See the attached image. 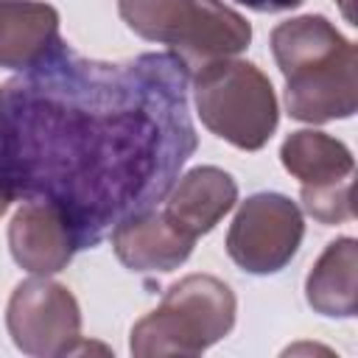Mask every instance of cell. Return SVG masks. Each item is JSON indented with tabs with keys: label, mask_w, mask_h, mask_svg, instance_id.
Masks as SVG:
<instances>
[{
	"label": "cell",
	"mask_w": 358,
	"mask_h": 358,
	"mask_svg": "<svg viewBox=\"0 0 358 358\" xmlns=\"http://www.w3.org/2000/svg\"><path fill=\"white\" fill-rule=\"evenodd\" d=\"M238 201L235 179L215 165H199L179 176L165 196L162 213L190 238L207 235Z\"/></svg>",
	"instance_id": "9c48e42d"
},
{
	"label": "cell",
	"mask_w": 358,
	"mask_h": 358,
	"mask_svg": "<svg viewBox=\"0 0 358 358\" xmlns=\"http://www.w3.org/2000/svg\"><path fill=\"white\" fill-rule=\"evenodd\" d=\"M59 36V11L39 0H0V67L28 70L50 56Z\"/></svg>",
	"instance_id": "8fae6325"
},
{
	"label": "cell",
	"mask_w": 358,
	"mask_h": 358,
	"mask_svg": "<svg viewBox=\"0 0 358 358\" xmlns=\"http://www.w3.org/2000/svg\"><path fill=\"white\" fill-rule=\"evenodd\" d=\"M358 243L355 238H338L324 246L305 280L308 305L322 316L350 319L358 308Z\"/></svg>",
	"instance_id": "7c38bea8"
},
{
	"label": "cell",
	"mask_w": 358,
	"mask_h": 358,
	"mask_svg": "<svg viewBox=\"0 0 358 358\" xmlns=\"http://www.w3.org/2000/svg\"><path fill=\"white\" fill-rule=\"evenodd\" d=\"M252 11H260V14H277V11H288V8H296L302 6L305 0H235Z\"/></svg>",
	"instance_id": "9a60e30c"
},
{
	"label": "cell",
	"mask_w": 358,
	"mask_h": 358,
	"mask_svg": "<svg viewBox=\"0 0 358 358\" xmlns=\"http://www.w3.org/2000/svg\"><path fill=\"white\" fill-rule=\"evenodd\" d=\"M305 235L302 210L282 193L249 196L227 232V255L249 274H274L291 263Z\"/></svg>",
	"instance_id": "8992f818"
},
{
	"label": "cell",
	"mask_w": 358,
	"mask_h": 358,
	"mask_svg": "<svg viewBox=\"0 0 358 358\" xmlns=\"http://www.w3.org/2000/svg\"><path fill=\"white\" fill-rule=\"evenodd\" d=\"M350 190L352 179L324 185V187H302V210L316 218L319 224H341L352 218V204H350Z\"/></svg>",
	"instance_id": "5bb4252c"
},
{
	"label": "cell",
	"mask_w": 358,
	"mask_h": 358,
	"mask_svg": "<svg viewBox=\"0 0 358 358\" xmlns=\"http://www.w3.org/2000/svg\"><path fill=\"white\" fill-rule=\"evenodd\" d=\"M173 53L101 62L64 42L0 87V187L62 213L76 249L157 210L199 145Z\"/></svg>",
	"instance_id": "6da1fadb"
},
{
	"label": "cell",
	"mask_w": 358,
	"mask_h": 358,
	"mask_svg": "<svg viewBox=\"0 0 358 358\" xmlns=\"http://www.w3.org/2000/svg\"><path fill=\"white\" fill-rule=\"evenodd\" d=\"M196 238L182 232L162 210H151L112 232L117 260L131 271H173L193 252Z\"/></svg>",
	"instance_id": "30bf717a"
},
{
	"label": "cell",
	"mask_w": 358,
	"mask_h": 358,
	"mask_svg": "<svg viewBox=\"0 0 358 358\" xmlns=\"http://www.w3.org/2000/svg\"><path fill=\"white\" fill-rule=\"evenodd\" d=\"M193 101L201 123L241 151L263 148L280 120L266 73L243 59H215L196 70Z\"/></svg>",
	"instance_id": "5b68a950"
},
{
	"label": "cell",
	"mask_w": 358,
	"mask_h": 358,
	"mask_svg": "<svg viewBox=\"0 0 358 358\" xmlns=\"http://www.w3.org/2000/svg\"><path fill=\"white\" fill-rule=\"evenodd\" d=\"M8 207H11V196H8V193H6L3 187H0V215H3V213H6Z\"/></svg>",
	"instance_id": "2e32d148"
},
{
	"label": "cell",
	"mask_w": 358,
	"mask_h": 358,
	"mask_svg": "<svg viewBox=\"0 0 358 358\" xmlns=\"http://www.w3.org/2000/svg\"><path fill=\"white\" fill-rule=\"evenodd\" d=\"M123 22L143 39L168 45L187 70L238 56L252 42V25L221 0H117Z\"/></svg>",
	"instance_id": "3957f363"
},
{
	"label": "cell",
	"mask_w": 358,
	"mask_h": 358,
	"mask_svg": "<svg viewBox=\"0 0 358 358\" xmlns=\"http://www.w3.org/2000/svg\"><path fill=\"white\" fill-rule=\"evenodd\" d=\"M8 249L20 268L39 277L62 271L78 252L62 213L42 201H22L14 213L8 224Z\"/></svg>",
	"instance_id": "ba28073f"
},
{
	"label": "cell",
	"mask_w": 358,
	"mask_h": 358,
	"mask_svg": "<svg viewBox=\"0 0 358 358\" xmlns=\"http://www.w3.org/2000/svg\"><path fill=\"white\" fill-rule=\"evenodd\" d=\"M280 159H282V168L302 182V187L336 185V182L352 179V171H355L352 151L341 140L313 129L291 131L280 148Z\"/></svg>",
	"instance_id": "4fadbf2b"
},
{
	"label": "cell",
	"mask_w": 358,
	"mask_h": 358,
	"mask_svg": "<svg viewBox=\"0 0 358 358\" xmlns=\"http://www.w3.org/2000/svg\"><path fill=\"white\" fill-rule=\"evenodd\" d=\"M6 327L14 347L25 355H70L81 338V308L67 285L36 274L14 288Z\"/></svg>",
	"instance_id": "52a82bcc"
},
{
	"label": "cell",
	"mask_w": 358,
	"mask_h": 358,
	"mask_svg": "<svg viewBox=\"0 0 358 358\" xmlns=\"http://www.w3.org/2000/svg\"><path fill=\"white\" fill-rule=\"evenodd\" d=\"M271 53L285 76V106L294 120L327 123L352 117L358 106L355 45L322 14L280 22Z\"/></svg>",
	"instance_id": "7a4b0ae2"
},
{
	"label": "cell",
	"mask_w": 358,
	"mask_h": 358,
	"mask_svg": "<svg viewBox=\"0 0 358 358\" xmlns=\"http://www.w3.org/2000/svg\"><path fill=\"white\" fill-rule=\"evenodd\" d=\"M338 3H341V8H344V17H347V20L352 22V11H350V0H338Z\"/></svg>",
	"instance_id": "e0dca14e"
},
{
	"label": "cell",
	"mask_w": 358,
	"mask_h": 358,
	"mask_svg": "<svg viewBox=\"0 0 358 358\" xmlns=\"http://www.w3.org/2000/svg\"><path fill=\"white\" fill-rule=\"evenodd\" d=\"M235 294L213 274H187L173 282L159 308L131 327L129 350L151 355H201L235 324Z\"/></svg>",
	"instance_id": "277c9868"
}]
</instances>
